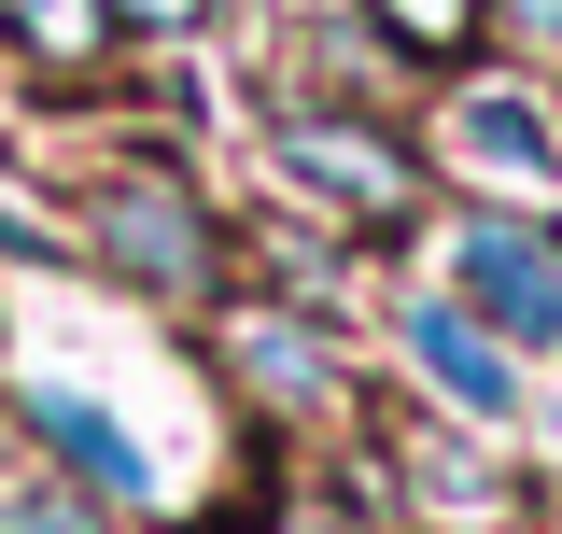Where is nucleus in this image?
Masks as SVG:
<instances>
[{"label":"nucleus","mask_w":562,"mask_h":534,"mask_svg":"<svg viewBox=\"0 0 562 534\" xmlns=\"http://www.w3.org/2000/svg\"><path fill=\"white\" fill-rule=\"evenodd\" d=\"M85 225H99V254L127 267L140 296H211V281H225V225H211L169 169H113Z\"/></svg>","instance_id":"obj_1"},{"label":"nucleus","mask_w":562,"mask_h":534,"mask_svg":"<svg viewBox=\"0 0 562 534\" xmlns=\"http://www.w3.org/2000/svg\"><path fill=\"white\" fill-rule=\"evenodd\" d=\"M450 267H464V310L506 337H549L562 352V240L520 225V211H464L450 225Z\"/></svg>","instance_id":"obj_2"},{"label":"nucleus","mask_w":562,"mask_h":534,"mask_svg":"<svg viewBox=\"0 0 562 534\" xmlns=\"http://www.w3.org/2000/svg\"><path fill=\"white\" fill-rule=\"evenodd\" d=\"M225 380L268 408V422H338L351 408V366L310 310H225Z\"/></svg>","instance_id":"obj_3"},{"label":"nucleus","mask_w":562,"mask_h":534,"mask_svg":"<svg viewBox=\"0 0 562 534\" xmlns=\"http://www.w3.org/2000/svg\"><path fill=\"white\" fill-rule=\"evenodd\" d=\"M268 141H281V169H295L324 211H351V225H394V211L422 198V169H408L380 127H351V113H310V99H295Z\"/></svg>","instance_id":"obj_4"},{"label":"nucleus","mask_w":562,"mask_h":534,"mask_svg":"<svg viewBox=\"0 0 562 534\" xmlns=\"http://www.w3.org/2000/svg\"><path fill=\"white\" fill-rule=\"evenodd\" d=\"M14 422H29V436L57 450V478H70V492H99V507H140V492H155V465H140V436H127V422H113L99 394H70V380H43V394L14 408Z\"/></svg>","instance_id":"obj_5"},{"label":"nucleus","mask_w":562,"mask_h":534,"mask_svg":"<svg viewBox=\"0 0 562 534\" xmlns=\"http://www.w3.org/2000/svg\"><path fill=\"white\" fill-rule=\"evenodd\" d=\"M408 366L464 408V422H506V408H520V380H506L492 324H479V310H450V296H436V310H408Z\"/></svg>","instance_id":"obj_6"},{"label":"nucleus","mask_w":562,"mask_h":534,"mask_svg":"<svg viewBox=\"0 0 562 534\" xmlns=\"http://www.w3.org/2000/svg\"><path fill=\"white\" fill-rule=\"evenodd\" d=\"M450 141H464L479 169H520V183H549V169H562V127L520 99V85H479V99L450 113Z\"/></svg>","instance_id":"obj_7"},{"label":"nucleus","mask_w":562,"mask_h":534,"mask_svg":"<svg viewBox=\"0 0 562 534\" xmlns=\"http://www.w3.org/2000/svg\"><path fill=\"white\" fill-rule=\"evenodd\" d=\"M0 29L29 43V57H57V70H85L99 43H113V0H0Z\"/></svg>","instance_id":"obj_8"},{"label":"nucleus","mask_w":562,"mask_h":534,"mask_svg":"<svg viewBox=\"0 0 562 534\" xmlns=\"http://www.w3.org/2000/svg\"><path fill=\"white\" fill-rule=\"evenodd\" d=\"M0 534H99V492H0Z\"/></svg>","instance_id":"obj_9"},{"label":"nucleus","mask_w":562,"mask_h":534,"mask_svg":"<svg viewBox=\"0 0 562 534\" xmlns=\"http://www.w3.org/2000/svg\"><path fill=\"white\" fill-rule=\"evenodd\" d=\"M464 14H479V0H380V29L422 43V57H450V43H464Z\"/></svg>","instance_id":"obj_10"},{"label":"nucleus","mask_w":562,"mask_h":534,"mask_svg":"<svg viewBox=\"0 0 562 534\" xmlns=\"http://www.w3.org/2000/svg\"><path fill=\"white\" fill-rule=\"evenodd\" d=\"M211 0H113V29H198Z\"/></svg>","instance_id":"obj_11"},{"label":"nucleus","mask_w":562,"mask_h":534,"mask_svg":"<svg viewBox=\"0 0 562 534\" xmlns=\"http://www.w3.org/2000/svg\"><path fill=\"white\" fill-rule=\"evenodd\" d=\"M506 14H520V29H549V43H562V0H506Z\"/></svg>","instance_id":"obj_12"},{"label":"nucleus","mask_w":562,"mask_h":534,"mask_svg":"<svg viewBox=\"0 0 562 534\" xmlns=\"http://www.w3.org/2000/svg\"><path fill=\"white\" fill-rule=\"evenodd\" d=\"M295 534H366V521H295Z\"/></svg>","instance_id":"obj_13"}]
</instances>
